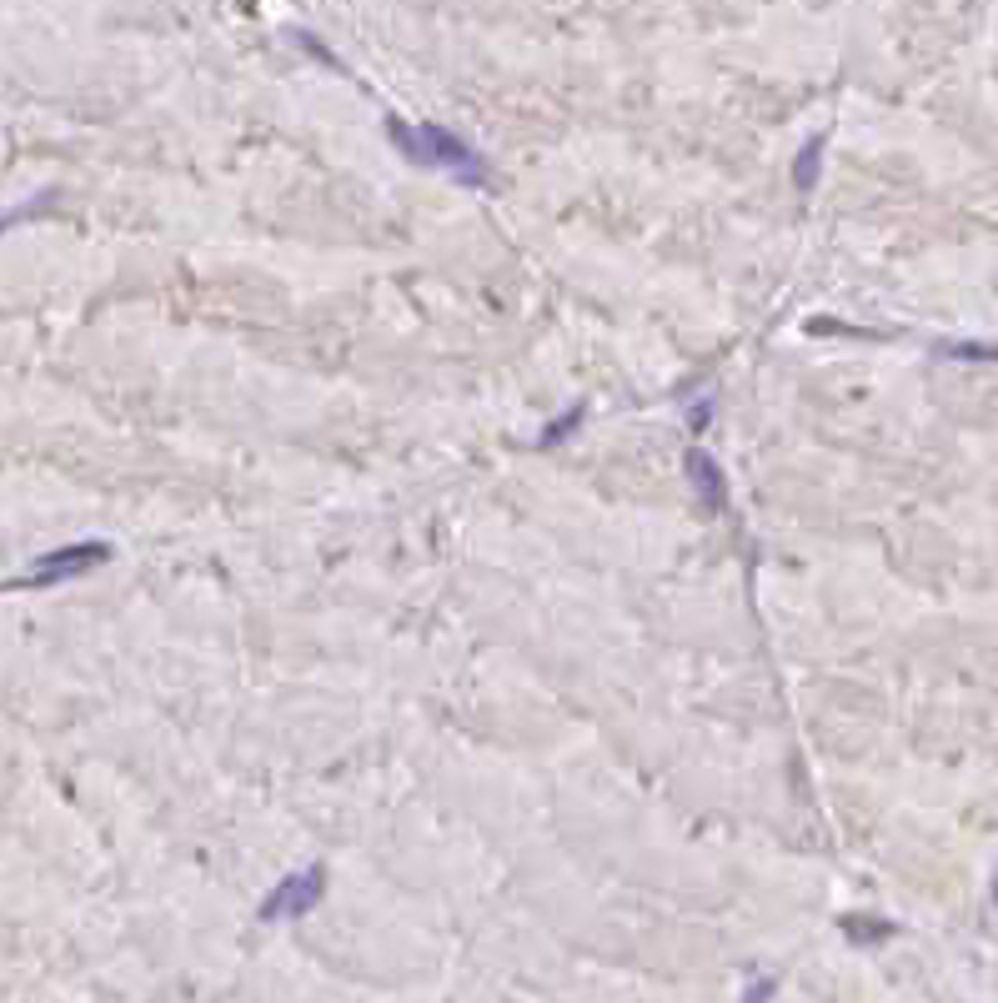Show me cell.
<instances>
[{
  "label": "cell",
  "instance_id": "obj_1",
  "mask_svg": "<svg viewBox=\"0 0 998 1003\" xmlns=\"http://www.w3.org/2000/svg\"><path fill=\"white\" fill-rule=\"evenodd\" d=\"M387 136L402 146V156L407 161H417V166H442V171H452L462 186H497V176L487 171V161L462 141V136H452V131H442V126H402V121H387Z\"/></svg>",
  "mask_w": 998,
  "mask_h": 1003
},
{
  "label": "cell",
  "instance_id": "obj_2",
  "mask_svg": "<svg viewBox=\"0 0 998 1003\" xmlns=\"http://www.w3.org/2000/svg\"><path fill=\"white\" fill-rule=\"evenodd\" d=\"M326 898V868L321 863H311V868H301V873H286L266 898H261V923H281V918H301V913H311L316 903Z\"/></svg>",
  "mask_w": 998,
  "mask_h": 1003
},
{
  "label": "cell",
  "instance_id": "obj_3",
  "mask_svg": "<svg viewBox=\"0 0 998 1003\" xmlns=\"http://www.w3.org/2000/svg\"><path fill=\"white\" fill-rule=\"evenodd\" d=\"M106 557H111V542H71V547L46 552L16 587H56V582H66V577H81V572L101 567Z\"/></svg>",
  "mask_w": 998,
  "mask_h": 1003
},
{
  "label": "cell",
  "instance_id": "obj_4",
  "mask_svg": "<svg viewBox=\"0 0 998 1003\" xmlns=\"http://www.w3.org/2000/svg\"><path fill=\"white\" fill-rule=\"evenodd\" d=\"M683 472H688V482H693V492H698V502H703L708 512H723V507H728V472L718 467L713 452L688 447V452H683Z\"/></svg>",
  "mask_w": 998,
  "mask_h": 1003
},
{
  "label": "cell",
  "instance_id": "obj_5",
  "mask_svg": "<svg viewBox=\"0 0 998 1003\" xmlns=\"http://www.w3.org/2000/svg\"><path fill=\"white\" fill-rule=\"evenodd\" d=\"M818 171H823V136H813L803 151H798V161H793V191H813L818 186Z\"/></svg>",
  "mask_w": 998,
  "mask_h": 1003
},
{
  "label": "cell",
  "instance_id": "obj_6",
  "mask_svg": "<svg viewBox=\"0 0 998 1003\" xmlns=\"http://www.w3.org/2000/svg\"><path fill=\"white\" fill-rule=\"evenodd\" d=\"M843 933H848V943H883V938H893V923H888V918L848 913V918H843Z\"/></svg>",
  "mask_w": 998,
  "mask_h": 1003
},
{
  "label": "cell",
  "instance_id": "obj_7",
  "mask_svg": "<svg viewBox=\"0 0 998 1003\" xmlns=\"http://www.w3.org/2000/svg\"><path fill=\"white\" fill-rule=\"evenodd\" d=\"M582 417H587V412H582V407H572V412H567V417H552V422H547V432H542V437H537V447H542V452H552V447H562V442H567V437H572V432H577V427H582Z\"/></svg>",
  "mask_w": 998,
  "mask_h": 1003
},
{
  "label": "cell",
  "instance_id": "obj_8",
  "mask_svg": "<svg viewBox=\"0 0 998 1003\" xmlns=\"http://www.w3.org/2000/svg\"><path fill=\"white\" fill-rule=\"evenodd\" d=\"M773 993H778V978H753L748 993H743V1003H773Z\"/></svg>",
  "mask_w": 998,
  "mask_h": 1003
}]
</instances>
